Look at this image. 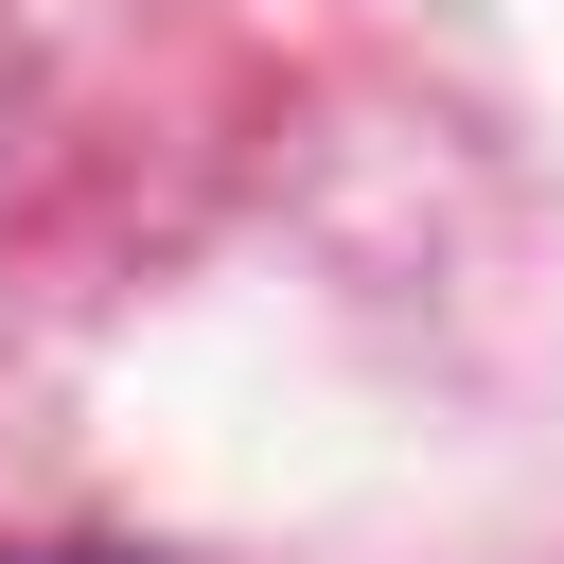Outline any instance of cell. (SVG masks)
Segmentation results:
<instances>
[]
</instances>
